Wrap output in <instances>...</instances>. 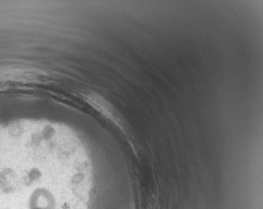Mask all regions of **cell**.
Returning a JSON list of instances; mask_svg holds the SVG:
<instances>
[{"label":"cell","mask_w":263,"mask_h":209,"mask_svg":"<svg viewBox=\"0 0 263 209\" xmlns=\"http://www.w3.org/2000/svg\"><path fill=\"white\" fill-rule=\"evenodd\" d=\"M92 166L70 130L0 127V209H92Z\"/></svg>","instance_id":"1"}]
</instances>
